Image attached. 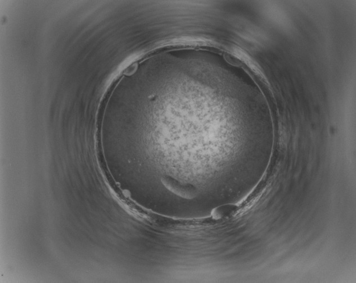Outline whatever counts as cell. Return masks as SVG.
<instances>
[{
	"mask_svg": "<svg viewBox=\"0 0 356 283\" xmlns=\"http://www.w3.org/2000/svg\"><path fill=\"white\" fill-rule=\"evenodd\" d=\"M237 206L233 205L222 206L214 210L213 215L216 218L231 216L236 212Z\"/></svg>",
	"mask_w": 356,
	"mask_h": 283,
	"instance_id": "obj_2",
	"label": "cell"
},
{
	"mask_svg": "<svg viewBox=\"0 0 356 283\" xmlns=\"http://www.w3.org/2000/svg\"><path fill=\"white\" fill-rule=\"evenodd\" d=\"M162 180L169 190L185 199H191L196 195V189L192 186L183 185L169 177H164Z\"/></svg>",
	"mask_w": 356,
	"mask_h": 283,
	"instance_id": "obj_1",
	"label": "cell"
}]
</instances>
